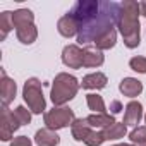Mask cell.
Masks as SVG:
<instances>
[{
    "label": "cell",
    "instance_id": "cell-6",
    "mask_svg": "<svg viewBox=\"0 0 146 146\" xmlns=\"http://www.w3.org/2000/svg\"><path fill=\"white\" fill-rule=\"evenodd\" d=\"M21 127L19 120L16 119L14 112H11L7 107L2 108V117H0V139L2 141H11L14 132Z\"/></svg>",
    "mask_w": 146,
    "mask_h": 146
},
{
    "label": "cell",
    "instance_id": "cell-2",
    "mask_svg": "<svg viewBox=\"0 0 146 146\" xmlns=\"http://www.w3.org/2000/svg\"><path fill=\"white\" fill-rule=\"evenodd\" d=\"M139 2L124 0L120 4V12L117 19V28L124 38V45L127 48H136L141 43L139 35Z\"/></svg>",
    "mask_w": 146,
    "mask_h": 146
},
{
    "label": "cell",
    "instance_id": "cell-12",
    "mask_svg": "<svg viewBox=\"0 0 146 146\" xmlns=\"http://www.w3.org/2000/svg\"><path fill=\"white\" fill-rule=\"evenodd\" d=\"M105 62V55L102 50L95 46H86L83 50V67H100Z\"/></svg>",
    "mask_w": 146,
    "mask_h": 146
},
{
    "label": "cell",
    "instance_id": "cell-1",
    "mask_svg": "<svg viewBox=\"0 0 146 146\" xmlns=\"http://www.w3.org/2000/svg\"><path fill=\"white\" fill-rule=\"evenodd\" d=\"M120 12V4L108 0H79L70 14L78 23V41L95 43L107 31L113 29Z\"/></svg>",
    "mask_w": 146,
    "mask_h": 146
},
{
    "label": "cell",
    "instance_id": "cell-30",
    "mask_svg": "<svg viewBox=\"0 0 146 146\" xmlns=\"http://www.w3.org/2000/svg\"><path fill=\"white\" fill-rule=\"evenodd\" d=\"M132 146H146V143H141V144H132Z\"/></svg>",
    "mask_w": 146,
    "mask_h": 146
},
{
    "label": "cell",
    "instance_id": "cell-21",
    "mask_svg": "<svg viewBox=\"0 0 146 146\" xmlns=\"http://www.w3.org/2000/svg\"><path fill=\"white\" fill-rule=\"evenodd\" d=\"M86 103H88L90 110H93V112H96V113H105V110H107L103 98H102L100 95H96V93L86 95Z\"/></svg>",
    "mask_w": 146,
    "mask_h": 146
},
{
    "label": "cell",
    "instance_id": "cell-18",
    "mask_svg": "<svg viewBox=\"0 0 146 146\" xmlns=\"http://www.w3.org/2000/svg\"><path fill=\"white\" fill-rule=\"evenodd\" d=\"M16 36H17V40H19L21 43L31 45V43H35L36 38H38V29H36L35 24H29V26L21 28V29H16Z\"/></svg>",
    "mask_w": 146,
    "mask_h": 146
},
{
    "label": "cell",
    "instance_id": "cell-3",
    "mask_svg": "<svg viewBox=\"0 0 146 146\" xmlns=\"http://www.w3.org/2000/svg\"><path fill=\"white\" fill-rule=\"evenodd\" d=\"M79 86H81V83L72 74H67V72L57 74L53 83H52V93H50V98H52L53 105L62 107L67 102H70L78 95Z\"/></svg>",
    "mask_w": 146,
    "mask_h": 146
},
{
    "label": "cell",
    "instance_id": "cell-5",
    "mask_svg": "<svg viewBox=\"0 0 146 146\" xmlns=\"http://www.w3.org/2000/svg\"><path fill=\"white\" fill-rule=\"evenodd\" d=\"M74 120H76L74 112L69 107H55L53 110L45 113V125L52 131H58L67 125H72Z\"/></svg>",
    "mask_w": 146,
    "mask_h": 146
},
{
    "label": "cell",
    "instance_id": "cell-20",
    "mask_svg": "<svg viewBox=\"0 0 146 146\" xmlns=\"http://www.w3.org/2000/svg\"><path fill=\"white\" fill-rule=\"evenodd\" d=\"M95 43H96V48H98V50H110V48H113L115 43H117V31H115V29L107 31V33H105L100 40H96Z\"/></svg>",
    "mask_w": 146,
    "mask_h": 146
},
{
    "label": "cell",
    "instance_id": "cell-24",
    "mask_svg": "<svg viewBox=\"0 0 146 146\" xmlns=\"http://www.w3.org/2000/svg\"><path fill=\"white\" fill-rule=\"evenodd\" d=\"M129 67L134 72H139V74H146V57H132L129 60Z\"/></svg>",
    "mask_w": 146,
    "mask_h": 146
},
{
    "label": "cell",
    "instance_id": "cell-15",
    "mask_svg": "<svg viewBox=\"0 0 146 146\" xmlns=\"http://www.w3.org/2000/svg\"><path fill=\"white\" fill-rule=\"evenodd\" d=\"M29 24H35V14L29 9H17L12 12V26L16 29H21Z\"/></svg>",
    "mask_w": 146,
    "mask_h": 146
},
{
    "label": "cell",
    "instance_id": "cell-23",
    "mask_svg": "<svg viewBox=\"0 0 146 146\" xmlns=\"http://www.w3.org/2000/svg\"><path fill=\"white\" fill-rule=\"evenodd\" d=\"M129 139H131L134 144L146 143V125H137V127H134V129L129 132Z\"/></svg>",
    "mask_w": 146,
    "mask_h": 146
},
{
    "label": "cell",
    "instance_id": "cell-32",
    "mask_svg": "<svg viewBox=\"0 0 146 146\" xmlns=\"http://www.w3.org/2000/svg\"><path fill=\"white\" fill-rule=\"evenodd\" d=\"M144 120H146V113H144Z\"/></svg>",
    "mask_w": 146,
    "mask_h": 146
},
{
    "label": "cell",
    "instance_id": "cell-29",
    "mask_svg": "<svg viewBox=\"0 0 146 146\" xmlns=\"http://www.w3.org/2000/svg\"><path fill=\"white\" fill-rule=\"evenodd\" d=\"M139 12H141V16L146 17V2H139Z\"/></svg>",
    "mask_w": 146,
    "mask_h": 146
},
{
    "label": "cell",
    "instance_id": "cell-27",
    "mask_svg": "<svg viewBox=\"0 0 146 146\" xmlns=\"http://www.w3.org/2000/svg\"><path fill=\"white\" fill-rule=\"evenodd\" d=\"M11 146H33V143L28 136H19V137H14Z\"/></svg>",
    "mask_w": 146,
    "mask_h": 146
},
{
    "label": "cell",
    "instance_id": "cell-13",
    "mask_svg": "<svg viewBox=\"0 0 146 146\" xmlns=\"http://www.w3.org/2000/svg\"><path fill=\"white\" fill-rule=\"evenodd\" d=\"M70 132H72V137H74L76 141H83L84 143L93 131H91V125H90L88 119H76L74 122H72V125H70Z\"/></svg>",
    "mask_w": 146,
    "mask_h": 146
},
{
    "label": "cell",
    "instance_id": "cell-11",
    "mask_svg": "<svg viewBox=\"0 0 146 146\" xmlns=\"http://www.w3.org/2000/svg\"><path fill=\"white\" fill-rule=\"evenodd\" d=\"M57 29L64 38H72L74 35H78V23H76L74 17H72V14L69 12V14H65V16H62L58 19Z\"/></svg>",
    "mask_w": 146,
    "mask_h": 146
},
{
    "label": "cell",
    "instance_id": "cell-8",
    "mask_svg": "<svg viewBox=\"0 0 146 146\" xmlns=\"http://www.w3.org/2000/svg\"><path fill=\"white\" fill-rule=\"evenodd\" d=\"M16 91H17V86H16L14 79H11L5 74V70H2V78H0V96H2V105L4 107H7L11 102H14Z\"/></svg>",
    "mask_w": 146,
    "mask_h": 146
},
{
    "label": "cell",
    "instance_id": "cell-28",
    "mask_svg": "<svg viewBox=\"0 0 146 146\" xmlns=\"http://www.w3.org/2000/svg\"><path fill=\"white\" fill-rule=\"evenodd\" d=\"M110 110H112V115L113 113H119L120 110H122V105H120V102H112V105H110Z\"/></svg>",
    "mask_w": 146,
    "mask_h": 146
},
{
    "label": "cell",
    "instance_id": "cell-10",
    "mask_svg": "<svg viewBox=\"0 0 146 146\" xmlns=\"http://www.w3.org/2000/svg\"><path fill=\"white\" fill-rule=\"evenodd\" d=\"M119 90L124 96L134 98V96H139L143 93V83L136 78H124L119 84Z\"/></svg>",
    "mask_w": 146,
    "mask_h": 146
},
{
    "label": "cell",
    "instance_id": "cell-4",
    "mask_svg": "<svg viewBox=\"0 0 146 146\" xmlns=\"http://www.w3.org/2000/svg\"><path fill=\"white\" fill-rule=\"evenodd\" d=\"M23 98H24V102L28 103V107L33 113H41L46 107V102H45V96H43V91H41V81L36 79V78H29L24 83Z\"/></svg>",
    "mask_w": 146,
    "mask_h": 146
},
{
    "label": "cell",
    "instance_id": "cell-19",
    "mask_svg": "<svg viewBox=\"0 0 146 146\" xmlns=\"http://www.w3.org/2000/svg\"><path fill=\"white\" fill-rule=\"evenodd\" d=\"M86 119H88L91 127H100V129H107L112 124H115L113 115H108V113H93V115H90Z\"/></svg>",
    "mask_w": 146,
    "mask_h": 146
},
{
    "label": "cell",
    "instance_id": "cell-9",
    "mask_svg": "<svg viewBox=\"0 0 146 146\" xmlns=\"http://www.w3.org/2000/svg\"><path fill=\"white\" fill-rule=\"evenodd\" d=\"M141 119H143V105L139 102H129L125 105V112H124V124L137 127Z\"/></svg>",
    "mask_w": 146,
    "mask_h": 146
},
{
    "label": "cell",
    "instance_id": "cell-31",
    "mask_svg": "<svg viewBox=\"0 0 146 146\" xmlns=\"http://www.w3.org/2000/svg\"><path fill=\"white\" fill-rule=\"evenodd\" d=\"M115 146H132V144H115Z\"/></svg>",
    "mask_w": 146,
    "mask_h": 146
},
{
    "label": "cell",
    "instance_id": "cell-26",
    "mask_svg": "<svg viewBox=\"0 0 146 146\" xmlns=\"http://www.w3.org/2000/svg\"><path fill=\"white\" fill-rule=\"evenodd\" d=\"M103 141H105V137H103V132H102V131H100V132H98V131H93V132L88 136V139H86L84 143H86L88 146H100Z\"/></svg>",
    "mask_w": 146,
    "mask_h": 146
},
{
    "label": "cell",
    "instance_id": "cell-22",
    "mask_svg": "<svg viewBox=\"0 0 146 146\" xmlns=\"http://www.w3.org/2000/svg\"><path fill=\"white\" fill-rule=\"evenodd\" d=\"M12 28H14L12 26V12H9V11L2 12L0 14V38L5 40Z\"/></svg>",
    "mask_w": 146,
    "mask_h": 146
},
{
    "label": "cell",
    "instance_id": "cell-25",
    "mask_svg": "<svg viewBox=\"0 0 146 146\" xmlns=\"http://www.w3.org/2000/svg\"><path fill=\"white\" fill-rule=\"evenodd\" d=\"M14 115H16V119L19 120L21 125H28L31 122V110H28L26 107H17L14 110Z\"/></svg>",
    "mask_w": 146,
    "mask_h": 146
},
{
    "label": "cell",
    "instance_id": "cell-14",
    "mask_svg": "<svg viewBox=\"0 0 146 146\" xmlns=\"http://www.w3.org/2000/svg\"><path fill=\"white\" fill-rule=\"evenodd\" d=\"M35 143H36L38 146H57V144L60 143V137H58V134H57L55 131L45 127V129L36 131V134H35Z\"/></svg>",
    "mask_w": 146,
    "mask_h": 146
},
{
    "label": "cell",
    "instance_id": "cell-16",
    "mask_svg": "<svg viewBox=\"0 0 146 146\" xmlns=\"http://www.w3.org/2000/svg\"><path fill=\"white\" fill-rule=\"evenodd\" d=\"M107 76L102 74V72H93V74H88L83 78L81 86L84 90H103L107 86Z\"/></svg>",
    "mask_w": 146,
    "mask_h": 146
},
{
    "label": "cell",
    "instance_id": "cell-17",
    "mask_svg": "<svg viewBox=\"0 0 146 146\" xmlns=\"http://www.w3.org/2000/svg\"><path fill=\"white\" fill-rule=\"evenodd\" d=\"M102 132H103L105 141H115V139H120V137L125 136V132H127V125H125L124 122H115V124H112L110 127L103 129Z\"/></svg>",
    "mask_w": 146,
    "mask_h": 146
},
{
    "label": "cell",
    "instance_id": "cell-7",
    "mask_svg": "<svg viewBox=\"0 0 146 146\" xmlns=\"http://www.w3.org/2000/svg\"><path fill=\"white\" fill-rule=\"evenodd\" d=\"M62 62L69 69H81L83 67V50L78 45H67L62 50Z\"/></svg>",
    "mask_w": 146,
    "mask_h": 146
}]
</instances>
